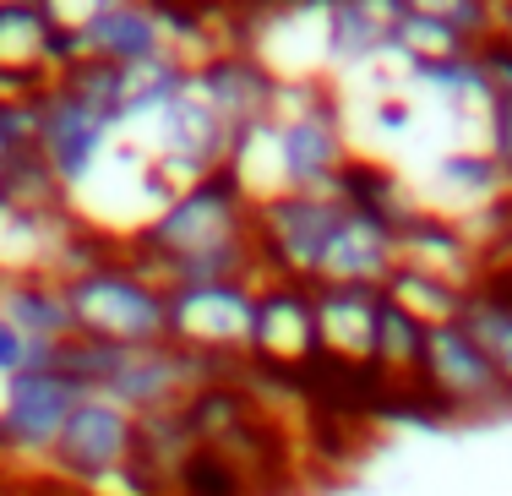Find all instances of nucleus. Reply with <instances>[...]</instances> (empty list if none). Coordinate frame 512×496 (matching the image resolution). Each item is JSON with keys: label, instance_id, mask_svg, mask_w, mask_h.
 Segmentation results:
<instances>
[{"label": "nucleus", "instance_id": "obj_30", "mask_svg": "<svg viewBox=\"0 0 512 496\" xmlns=\"http://www.w3.org/2000/svg\"><path fill=\"white\" fill-rule=\"evenodd\" d=\"M502 164H507V175H512V148H507V153H502Z\"/></svg>", "mask_w": 512, "mask_h": 496}, {"label": "nucleus", "instance_id": "obj_6", "mask_svg": "<svg viewBox=\"0 0 512 496\" xmlns=\"http://www.w3.org/2000/svg\"><path fill=\"white\" fill-rule=\"evenodd\" d=\"M142 458V420L131 409L109 404V398H82L71 409L66 431H60L55 453H50V469L66 475L71 486H88L99 491L109 480H148L137 469Z\"/></svg>", "mask_w": 512, "mask_h": 496}, {"label": "nucleus", "instance_id": "obj_22", "mask_svg": "<svg viewBox=\"0 0 512 496\" xmlns=\"http://www.w3.org/2000/svg\"><path fill=\"white\" fill-rule=\"evenodd\" d=\"M458 328L485 349V360L496 366V377L512 393V289L507 284H480L474 295H463Z\"/></svg>", "mask_w": 512, "mask_h": 496}, {"label": "nucleus", "instance_id": "obj_10", "mask_svg": "<svg viewBox=\"0 0 512 496\" xmlns=\"http://www.w3.org/2000/svg\"><path fill=\"white\" fill-rule=\"evenodd\" d=\"M66 66V33L55 28L50 6H0V99H39Z\"/></svg>", "mask_w": 512, "mask_h": 496}, {"label": "nucleus", "instance_id": "obj_4", "mask_svg": "<svg viewBox=\"0 0 512 496\" xmlns=\"http://www.w3.org/2000/svg\"><path fill=\"white\" fill-rule=\"evenodd\" d=\"M278 153H284V186L306 191V197H327L338 191L344 169L355 164V148H349V126L338 99L322 88V82H289L278 88Z\"/></svg>", "mask_w": 512, "mask_h": 496}, {"label": "nucleus", "instance_id": "obj_8", "mask_svg": "<svg viewBox=\"0 0 512 496\" xmlns=\"http://www.w3.org/2000/svg\"><path fill=\"white\" fill-rule=\"evenodd\" d=\"M88 398V387L71 377L66 366H28L22 377L0 387V453L11 458H39L50 464L60 431H66L71 409Z\"/></svg>", "mask_w": 512, "mask_h": 496}, {"label": "nucleus", "instance_id": "obj_26", "mask_svg": "<svg viewBox=\"0 0 512 496\" xmlns=\"http://www.w3.org/2000/svg\"><path fill=\"white\" fill-rule=\"evenodd\" d=\"M28 355H33V344H28V338H22L17 328H11L6 317H0V387L28 371Z\"/></svg>", "mask_w": 512, "mask_h": 496}, {"label": "nucleus", "instance_id": "obj_5", "mask_svg": "<svg viewBox=\"0 0 512 496\" xmlns=\"http://www.w3.org/2000/svg\"><path fill=\"white\" fill-rule=\"evenodd\" d=\"M344 197L327 191V197H306V191H284L273 202H256V262L262 278L278 284H311L316 289V268H322V251L333 240L338 219H344Z\"/></svg>", "mask_w": 512, "mask_h": 496}, {"label": "nucleus", "instance_id": "obj_13", "mask_svg": "<svg viewBox=\"0 0 512 496\" xmlns=\"http://www.w3.org/2000/svg\"><path fill=\"white\" fill-rule=\"evenodd\" d=\"M191 88H197V99L229 126V137H240L256 120H273L284 77H278L256 50L240 44V50H224V55L202 60V66H191Z\"/></svg>", "mask_w": 512, "mask_h": 496}, {"label": "nucleus", "instance_id": "obj_25", "mask_svg": "<svg viewBox=\"0 0 512 496\" xmlns=\"http://www.w3.org/2000/svg\"><path fill=\"white\" fill-rule=\"evenodd\" d=\"M485 71V88H491V104H512V44L496 33V39H485L480 50H474Z\"/></svg>", "mask_w": 512, "mask_h": 496}, {"label": "nucleus", "instance_id": "obj_7", "mask_svg": "<svg viewBox=\"0 0 512 496\" xmlns=\"http://www.w3.org/2000/svg\"><path fill=\"white\" fill-rule=\"evenodd\" d=\"M169 344L213 366H235L251 355L256 322V284H186L169 289Z\"/></svg>", "mask_w": 512, "mask_h": 496}, {"label": "nucleus", "instance_id": "obj_11", "mask_svg": "<svg viewBox=\"0 0 512 496\" xmlns=\"http://www.w3.org/2000/svg\"><path fill=\"white\" fill-rule=\"evenodd\" d=\"M393 251H398V268L442 278L458 295H474L485 284V257L469 240V229L458 219H447V213L425 208V202H414L404 219L393 224Z\"/></svg>", "mask_w": 512, "mask_h": 496}, {"label": "nucleus", "instance_id": "obj_15", "mask_svg": "<svg viewBox=\"0 0 512 496\" xmlns=\"http://www.w3.org/2000/svg\"><path fill=\"white\" fill-rule=\"evenodd\" d=\"M382 289H338L316 284V366H333L344 377L371 371Z\"/></svg>", "mask_w": 512, "mask_h": 496}, {"label": "nucleus", "instance_id": "obj_18", "mask_svg": "<svg viewBox=\"0 0 512 496\" xmlns=\"http://www.w3.org/2000/svg\"><path fill=\"white\" fill-rule=\"evenodd\" d=\"M0 317L11 322L33 349H66L77 338L60 273H28V278H0Z\"/></svg>", "mask_w": 512, "mask_h": 496}, {"label": "nucleus", "instance_id": "obj_21", "mask_svg": "<svg viewBox=\"0 0 512 496\" xmlns=\"http://www.w3.org/2000/svg\"><path fill=\"white\" fill-rule=\"evenodd\" d=\"M420 360H425V328L382 300V317H376V349H371V377L382 387H393V393H414V387H420Z\"/></svg>", "mask_w": 512, "mask_h": 496}, {"label": "nucleus", "instance_id": "obj_16", "mask_svg": "<svg viewBox=\"0 0 512 496\" xmlns=\"http://www.w3.org/2000/svg\"><path fill=\"white\" fill-rule=\"evenodd\" d=\"M393 268H398L393 224L376 219V213L349 208L344 219H338L333 240H327V251H322L316 284H338V289H382Z\"/></svg>", "mask_w": 512, "mask_h": 496}, {"label": "nucleus", "instance_id": "obj_24", "mask_svg": "<svg viewBox=\"0 0 512 496\" xmlns=\"http://www.w3.org/2000/svg\"><path fill=\"white\" fill-rule=\"evenodd\" d=\"M0 202L17 213H71V191L60 186V175L39 148L0 164Z\"/></svg>", "mask_w": 512, "mask_h": 496}, {"label": "nucleus", "instance_id": "obj_2", "mask_svg": "<svg viewBox=\"0 0 512 496\" xmlns=\"http://www.w3.org/2000/svg\"><path fill=\"white\" fill-rule=\"evenodd\" d=\"M60 366L71 371L93 398L131 409V415H158V409H180L191 393H202L207 382H224L229 366L197 360L175 344H82L71 338L60 349Z\"/></svg>", "mask_w": 512, "mask_h": 496}, {"label": "nucleus", "instance_id": "obj_1", "mask_svg": "<svg viewBox=\"0 0 512 496\" xmlns=\"http://www.w3.org/2000/svg\"><path fill=\"white\" fill-rule=\"evenodd\" d=\"M251 224H256V202L229 175H207L197 186H180L126 240V257L148 278H158L164 289L262 284Z\"/></svg>", "mask_w": 512, "mask_h": 496}, {"label": "nucleus", "instance_id": "obj_23", "mask_svg": "<svg viewBox=\"0 0 512 496\" xmlns=\"http://www.w3.org/2000/svg\"><path fill=\"white\" fill-rule=\"evenodd\" d=\"M382 300L393 311H404L409 322H420L425 333H431V328H453L458 311H463V295H458L453 284L425 278V273H414V268H393V273H387Z\"/></svg>", "mask_w": 512, "mask_h": 496}, {"label": "nucleus", "instance_id": "obj_17", "mask_svg": "<svg viewBox=\"0 0 512 496\" xmlns=\"http://www.w3.org/2000/svg\"><path fill=\"white\" fill-rule=\"evenodd\" d=\"M431 197L447 219H474L512 197V175L491 148H453L431 164Z\"/></svg>", "mask_w": 512, "mask_h": 496}, {"label": "nucleus", "instance_id": "obj_20", "mask_svg": "<svg viewBox=\"0 0 512 496\" xmlns=\"http://www.w3.org/2000/svg\"><path fill=\"white\" fill-rule=\"evenodd\" d=\"M404 77H409V88H420V93H431L436 104H447L453 115H480V126H485V115H491V88H485V71H480V60L474 55H453V60H420V66H404Z\"/></svg>", "mask_w": 512, "mask_h": 496}, {"label": "nucleus", "instance_id": "obj_19", "mask_svg": "<svg viewBox=\"0 0 512 496\" xmlns=\"http://www.w3.org/2000/svg\"><path fill=\"white\" fill-rule=\"evenodd\" d=\"M393 17L398 0H344L322 11V50L333 66L365 71L376 60H393Z\"/></svg>", "mask_w": 512, "mask_h": 496}, {"label": "nucleus", "instance_id": "obj_14", "mask_svg": "<svg viewBox=\"0 0 512 496\" xmlns=\"http://www.w3.org/2000/svg\"><path fill=\"white\" fill-rule=\"evenodd\" d=\"M71 60H104V66H137V60L169 55L164 11L142 0H93V11L66 33Z\"/></svg>", "mask_w": 512, "mask_h": 496}, {"label": "nucleus", "instance_id": "obj_9", "mask_svg": "<svg viewBox=\"0 0 512 496\" xmlns=\"http://www.w3.org/2000/svg\"><path fill=\"white\" fill-rule=\"evenodd\" d=\"M414 393L425 398L442 415H502L512 409L507 382L496 377V366L485 360V349L474 344L469 333L458 328H431L425 333V360H420V387Z\"/></svg>", "mask_w": 512, "mask_h": 496}, {"label": "nucleus", "instance_id": "obj_12", "mask_svg": "<svg viewBox=\"0 0 512 496\" xmlns=\"http://www.w3.org/2000/svg\"><path fill=\"white\" fill-rule=\"evenodd\" d=\"M267 371H311L316 366V289L311 284H256L251 355Z\"/></svg>", "mask_w": 512, "mask_h": 496}, {"label": "nucleus", "instance_id": "obj_3", "mask_svg": "<svg viewBox=\"0 0 512 496\" xmlns=\"http://www.w3.org/2000/svg\"><path fill=\"white\" fill-rule=\"evenodd\" d=\"M66 300L82 344H169V289L126 257V240L66 273Z\"/></svg>", "mask_w": 512, "mask_h": 496}, {"label": "nucleus", "instance_id": "obj_27", "mask_svg": "<svg viewBox=\"0 0 512 496\" xmlns=\"http://www.w3.org/2000/svg\"><path fill=\"white\" fill-rule=\"evenodd\" d=\"M376 126L387 131V137H404V131L414 126V110H409V99H376Z\"/></svg>", "mask_w": 512, "mask_h": 496}, {"label": "nucleus", "instance_id": "obj_29", "mask_svg": "<svg viewBox=\"0 0 512 496\" xmlns=\"http://www.w3.org/2000/svg\"><path fill=\"white\" fill-rule=\"evenodd\" d=\"M0 496H33V491H17V486H6V480H0Z\"/></svg>", "mask_w": 512, "mask_h": 496}, {"label": "nucleus", "instance_id": "obj_28", "mask_svg": "<svg viewBox=\"0 0 512 496\" xmlns=\"http://www.w3.org/2000/svg\"><path fill=\"white\" fill-rule=\"evenodd\" d=\"M496 33L512 44V6H496Z\"/></svg>", "mask_w": 512, "mask_h": 496}]
</instances>
